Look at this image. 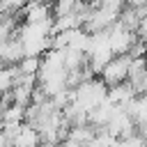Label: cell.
<instances>
[{
    "label": "cell",
    "instance_id": "13",
    "mask_svg": "<svg viewBox=\"0 0 147 147\" xmlns=\"http://www.w3.org/2000/svg\"><path fill=\"white\" fill-rule=\"evenodd\" d=\"M0 131H2V119H0Z\"/></svg>",
    "mask_w": 147,
    "mask_h": 147
},
{
    "label": "cell",
    "instance_id": "4",
    "mask_svg": "<svg viewBox=\"0 0 147 147\" xmlns=\"http://www.w3.org/2000/svg\"><path fill=\"white\" fill-rule=\"evenodd\" d=\"M9 142H11V147H37V145L41 142V138H39V131H37L32 124L21 122V124L14 129Z\"/></svg>",
    "mask_w": 147,
    "mask_h": 147
},
{
    "label": "cell",
    "instance_id": "6",
    "mask_svg": "<svg viewBox=\"0 0 147 147\" xmlns=\"http://www.w3.org/2000/svg\"><path fill=\"white\" fill-rule=\"evenodd\" d=\"M138 92L124 80V83H117V85H110L108 90H106V99L110 101V103H115L117 108H124L133 96H136Z\"/></svg>",
    "mask_w": 147,
    "mask_h": 147
},
{
    "label": "cell",
    "instance_id": "1",
    "mask_svg": "<svg viewBox=\"0 0 147 147\" xmlns=\"http://www.w3.org/2000/svg\"><path fill=\"white\" fill-rule=\"evenodd\" d=\"M129 62H131V55L124 53V55H113L103 67L101 71L96 74L99 80L110 87V85H117V83H124L126 80V74H129Z\"/></svg>",
    "mask_w": 147,
    "mask_h": 147
},
{
    "label": "cell",
    "instance_id": "7",
    "mask_svg": "<svg viewBox=\"0 0 147 147\" xmlns=\"http://www.w3.org/2000/svg\"><path fill=\"white\" fill-rule=\"evenodd\" d=\"M37 69H39V55H23V57L16 62V71H18V74L37 76Z\"/></svg>",
    "mask_w": 147,
    "mask_h": 147
},
{
    "label": "cell",
    "instance_id": "14",
    "mask_svg": "<svg viewBox=\"0 0 147 147\" xmlns=\"http://www.w3.org/2000/svg\"><path fill=\"white\" fill-rule=\"evenodd\" d=\"M0 108H2V101H0Z\"/></svg>",
    "mask_w": 147,
    "mask_h": 147
},
{
    "label": "cell",
    "instance_id": "2",
    "mask_svg": "<svg viewBox=\"0 0 147 147\" xmlns=\"http://www.w3.org/2000/svg\"><path fill=\"white\" fill-rule=\"evenodd\" d=\"M106 37H108L110 51H113L115 55H124V53H129V51H131V46L140 39L133 30L124 28L119 21H115L110 28H106Z\"/></svg>",
    "mask_w": 147,
    "mask_h": 147
},
{
    "label": "cell",
    "instance_id": "12",
    "mask_svg": "<svg viewBox=\"0 0 147 147\" xmlns=\"http://www.w3.org/2000/svg\"><path fill=\"white\" fill-rule=\"evenodd\" d=\"M34 2H44V5H51L53 0H34Z\"/></svg>",
    "mask_w": 147,
    "mask_h": 147
},
{
    "label": "cell",
    "instance_id": "3",
    "mask_svg": "<svg viewBox=\"0 0 147 147\" xmlns=\"http://www.w3.org/2000/svg\"><path fill=\"white\" fill-rule=\"evenodd\" d=\"M103 129H106L110 136H115V138H124V136H129V133L136 131V124H133V119L129 117V113H126L124 108H117Z\"/></svg>",
    "mask_w": 147,
    "mask_h": 147
},
{
    "label": "cell",
    "instance_id": "9",
    "mask_svg": "<svg viewBox=\"0 0 147 147\" xmlns=\"http://www.w3.org/2000/svg\"><path fill=\"white\" fill-rule=\"evenodd\" d=\"M145 131H133V133H129V136H124V138H117V142H115V147H145V136H142Z\"/></svg>",
    "mask_w": 147,
    "mask_h": 147
},
{
    "label": "cell",
    "instance_id": "11",
    "mask_svg": "<svg viewBox=\"0 0 147 147\" xmlns=\"http://www.w3.org/2000/svg\"><path fill=\"white\" fill-rule=\"evenodd\" d=\"M124 5H129V7H142L145 0H124Z\"/></svg>",
    "mask_w": 147,
    "mask_h": 147
},
{
    "label": "cell",
    "instance_id": "10",
    "mask_svg": "<svg viewBox=\"0 0 147 147\" xmlns=\"http://www.w3.org/2000/svg\"><path fill=\"white\" fill-rule=\"evenodd\" d=\"M0 147H11V145H9V138H7L5 131H0Z\"/></svg>",
    "mask_w": 147,
    "mask_h": 147
},
{
    "label": "cell",
    "instance_id": "5",
    "mask_svg": "<svg viewBox=\"0 0 147 147\" xmlns=\"http://www.w3.org/2000/svg\"><path fill=\"white\" fill-rule=\"evenodd\" d=\"M124 110H126L129 117L133 119L136 129H138V131H145V122H147V99H145V94H136V96L124 106Z\"/></svg>",
    "mask_w": 147,
    "mask_h": 147
},
{
    "label": "cell",
    "instance_id": "8",
    "mask_svg": "<svg viewBox=\"0 0 147 147\" xmlns=\"http://www.w3.org/2000/svg\"><path fill=\"white\" fill-rule=\"evenodd\" d=\"M16 76H18V71H16V64H11V67H5V64H0V94H2V92H7V90L14 85Z\"/></svg>",
    "mask_w": 147,
    "mask_h": 147
}]
</instances>
